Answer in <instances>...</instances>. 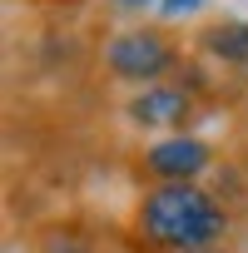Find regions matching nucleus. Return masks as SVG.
Masks as SVG:
<instances>
[{
    "instance_id": "obj_8",
    "label": "nucleus",
    "mask_w": 248,
    "mask_h": 253,
    "mask_svg": "<svg viewBox=\"0 0 248 253\" xmlns=\"http://www.w3.org/2000/svg\"><path fill=\"white\" fill-rule=\"evenodd\" d=\"M199 253H223V248H199Z\"/></svg>"
},
{
    "instance_id": "obj_3",
    "label": "nucleus",
    "mask_w": 248,
    "mask_h": 253,
    "mask_svg": "<svg viewBox=\"0 0 248 253\" xmlns=\"http://www.w3.org/2000/svg\"><path fill=\"white\" fill-rule=\"evenodd\" d=\"M208 164H213V149L204 139H194V134H169V139L144 149V169L159 184H194Z\"/></svg>"
},
{
    "instance_id": "obj_1",
    "label": "nucleus",
    "mask_w": 248,
    "mask_h": 253,
    "mask_svg": "<svg viewBox=\"0 0 248 253\" xmlns=\"http://www.w3.org/2000/svg\"><path fill=\"white\" fill-rule=\"evenodd\" d=\"M134 233L159 253L218 248L228 233V209L199 184H154L134 209Z\"/></svg>"
},
{
    "instance_id": "obj_2",
    "label": "nucleus",
    "mask_w": 248,
    "mask_h": 253,
    "mask_svg": "<svg viewBox=\"0 0 248 253\" xmlns=\"http://www.w3.org/2000/svg\"><path fill=\"white\" fill-rule=\"evenodd\" d=\"M179 65V50L164 30H124L104 45V70L114 80H129V84H144V80H159Z\"/></svg>"
},
{
    "instance_id": "obj_5",
    "label": "nucleus",
    "mask_w": 248,
    "mask_h": 253,
    "mask_svg": "<svg viewBox=\"0 0 248 253\" xmlns=\"http://www.w3.org/2000/svg\"><path fill=\"white\" fill-rule=\"evenodd\" d=\"M204 50L233 70H248V20H223V25L204 30Z\"/></svg>"
},
{
    "instance_id": "obj_7",
    "label": "nucleus",
    "mask_w": 248,
    "mask_h": 253,
    "mask_svg": "<svg viewBox=\"0 0 248 253\" xmlns=\"http://www.w3.org/2000/svg\"><path fill=\"white\" fill-rule=\"evenodd\" d=\"M119 10H144V5H159V0H114Z\"/></svg>"
},
{
    "instance_id": "obj_4",
    "label": "nucleus",
    "mask_w": 248,
    "mask_h": 253,
    "mask_svg": "<svg viewBox=\"0 0 248 253\" xmlns=\"http://www.w3.org/2000/svg\"><path fill=\"white\" fill-rule=\"evenodd\" d=\"M124 114H129V124H139V129H179V124L194 114V99L179 84H144L129 99Z\"/></svg>"
},
{
    "instance_id": "obj_6",
    "label": "nucleus",
    "mask_w": 248,
    "mask_h": 253,
    "mask_svg": "<svg viewBox=\"0 0 248 253\" xmlns=\"http://www.w3.org/2000/svg\"><path fill=\"white\" fill-rule=\"evenodd\" d=\"M204 5H208V0H159V15L164 20H179V15H194Z\"/></svg>"
}]
</instances>
